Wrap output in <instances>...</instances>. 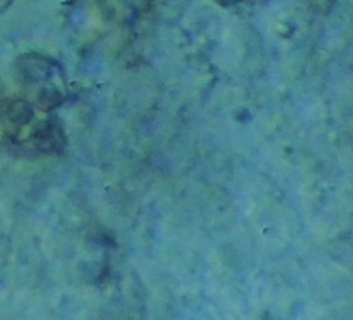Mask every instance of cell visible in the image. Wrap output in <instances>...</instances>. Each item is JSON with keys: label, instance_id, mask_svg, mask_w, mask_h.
<instances>
[{"label": "cell", "instance_id": "1", "mask_svg": "<svg viewBox=\"0 0 353 320\" xmlns=\"http://www.w3.org/2000/svg\"><path fill=\"white\" fill-rule=\"evenodd\" d=\"M3 142L26 157L55 154L65 148V134L55 119L37 117L33 105L18 98L3 106Z\"/></svg>", "mask_w": 353, "mask_h": 320}, {"label": "cell", "instance_id": "2", "mask_svg": "<svg viewBox=\"0 0 353 320\" xmlns=\"http://www.w3.org/2000/svg\"><path fill=\"white\" fill-rule=\"evenodd\" d=\"M10 3H11V0H1V10L4 11Z\"/></svg>", "mask_w": 353, "mask_h": 320}]
</instances>
